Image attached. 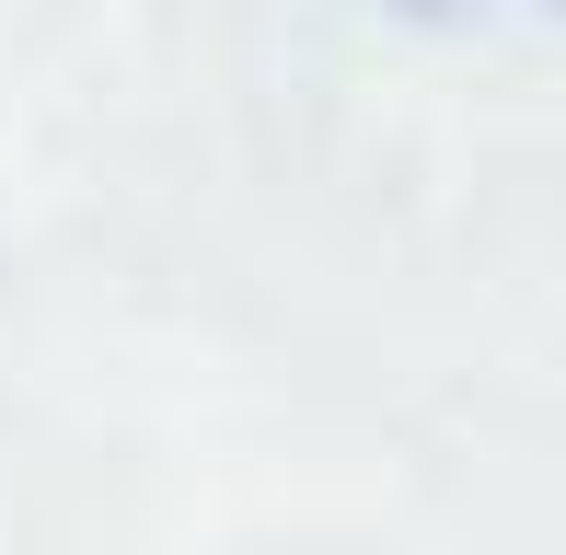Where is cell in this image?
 I'll list each match as a JSON object with an SVG mask.
<instances>
[{
    "mask_svg": "<svg viewBox=\"0 0 566 555\" xmlns=\"http://www.w3.org/2000/svg\"><path fill=\"white\" fill-rule=\"evenodd\" d=\"M394 23H428V35H485V23H544V0H370Z\"/></svg>",
    "mask_w": 566,
    "mask_h": 555,
    "instance_id": "6da1fadb",
    "label": "cell"
}]
</instances>
